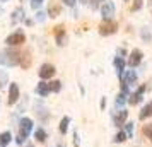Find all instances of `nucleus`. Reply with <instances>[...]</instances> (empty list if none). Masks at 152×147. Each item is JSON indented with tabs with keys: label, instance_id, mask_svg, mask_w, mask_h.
Masks as SVG:
<instances>
[{
	"label": "nucleus",
	"instance_id": "f3484780",
	"mask_svg": "<svg viewBox=\"0 0 152 147\" xmlns=\"http://www.w3.org/2000/svg\"><path fill=\"white\" fill-rule=\"evenodd\" d=\"M115 69H116L118 75L121 77V75H123V72H125V60H123V58H120V56L115 58Z\"/></svg>",
	"mask_w": 152,
	"mask_h": 147
},
{
	"label": "nucleus",
	"instance_id": "2f4dec72",
	"mask_svg": "<svg viewBox=\"0 0 152 147\" xmlns=\"http://www.w3.org/2000/svg\"><path fill=\"white\" fill-rule=\"evenodd\" d=\"M142 36H144L145 41H149V33H147V29H144V31H142Z\"/></svg>",
	"mask_w": 152,
	"mask_h": 147
},
{
	"label": "nucleus",
	"instance_id": "9d476101",
	"mask_svg": "<svg viewBox=\"0 0 152 147\" xmlns=\"http://www.w3.org/2000/svg\"><path fill=\"white\" fill-rule=\"evenodd\" d=\"M142 56H144V53L140 50H133L130 53V58H128V65L130 67H137L138 63L142 62Z\"/></svg>",
	"mask_w": 152,
	"mask_h": 147
},
{
	"label": "nucleus",
	"instance_id": "cd10ccee",
	"mask_svg": "<svg viewBox=\"0 0 152 147\" xmlns=\"http://www.w3.org/2000/svg\"><path fill=\"white\" fill-rule=\"evenodd\" d=\"M133 2H135V4L132 5V10L135 12V10H138V9L142 7V0H133Z\"/></svg>",
	"mask_w": 152,
	"mask_h": 147
},
{
	"label": "nucleus",
	"instance_id": "7ed1b4c3",
	"mask_svg": "<svg viewBox=\"0 0 152 147\" xmlns=\"http://www.w3.org/2000/svg\"><path fill=\"white\" fill-rule=\"evenodd\" d=\"M116 29H118V24L115 21H104L99 24V33L103 36H110V34H115L116 33Z\"/></svg>",
	"mask_w": 152,
	"mask_h": 147
},
{
	"label": "nucleus",
	"instance_id": "0eeeda50",
	"mask_svg": "<svg viewBox=\"0 0 152 147\" xmlns=\"http://www.w3.org/2000/svg\"><path fill=\"white\" fill-rule=\"evenodd\" d=\"M17 99H19V86L14 82V84H10V87H9V99H7V103L12 106V105L17 103Z\"/></svg>",
	"mask_w": 152,
	"mask_h": 147
},
{
	"label": "nucleus",
	"instance_id": "4be33fe9",
	"mask_svg": "<svg viewBox=\"0 0 152 147\" xmlns=\"http://www.w3.org/2000/svg\"><path fill=\"white\" fill-rule=\"evenodd\" d=\"M126 139H128V137H126L125 130H121V132H118L116 135H115V142H116V144H120V142H125Z\"/></svg>",
	"mask_w": 152,
	"mask_h": 147
},
{
	"label": "nucleus",
	"instance_id": "5701e85b",
	"mask_svg": "<svg viewBox=\"0 0 152 147\" xmlns=\"http://www.w3.org/2000/svg\"><path fill=\"white\" fill-rule=\"evenodd\" d=\"M60 89H62V82H58V80L50 82V91H51V92H58Z\"/></svg>",
	"mask_w": 152,
	"mask_h": 147
},
{
	"label": "nucleus",
	"instance_id": "f704fd0d",
	"mask_svg": "<svg viewBox=\"0 0 152 147\" xmlns=\"http://www.w3.org/2000/svg\"><path fill=\"white\" fill-rule=\"evenodd\" d=\"M2 79H4V77H0V87H2V86H4V82H2Z\"/></svg>",
	"mask_w": 152,
	"mask_h": 147
},
{
	"label": "nucleus",
	"instance_id": "412c9836",
	"mask_svg": "<svg viewBox=\"0 0 152 147\" xmlns=\"http://www.w3.org/2000/svg\"><path fill=\"white\" fill-rule=\"evenodd\" d=\"M34 137H36V140H38V142H45V140H46V137H48V133L45 132L43 128H38V130L34 132Z\"/></svg>",
	"mask_w": 152,
	"mask_h": 147
},
{
	"label": "nucleus",
	"instance_id": "a211bd4d",
	"mask_svg": "<svg viewBox=\"0 0 152 147\" xmlns=\"http://www.w3.org/2000/svg\"><path fill=\"white\" fill-rule=\"evenodd\" d=\"M12 140V133L10 132H4L0 133V147H7Z\"/></svg>",
	"mask_w": 152,
	"mask_h": 147
},
{
	"label": "nucleus",
	"instance_id": "c756f323",
	"mask_svg": "<svg viewBox=\"0 0 152 147\" xmlns=\"http://www.w3.org/2000/svg\"><path fill=\"white\" fill-rule=\"evenodd\" d=\"M79 144H80V142H79V133L74 132V147H79Z\"/></svg>",
	"mask_w": 152,
	"mask_h": 147
},
{
	"label": "nucleus",
	"instance_id": "20e7f679",
	"mask_svg": "<svg viewBox=\"0 0 152 147\" xmlns=\"http://www.w3.org/2000/svg\"><path fill=\"white\" fill-rule=\"evenodd\" d=\"M24 41H26V36H24L22 31H15L10 36H7V39H5L9 46H17V45H22Z\"/></svg>",
	"mask_w": 152,
	"mask_h": 147
},
{
	"label": "nucleus",
	"instance_id": "1a4fd4ad",
	"mask_svg": "<svg viewBox=\"0 0 152 147\" xmlns=\"http://www.w3.org/2000/svg\"><path fill=\"white\" fill-rule=\"evenodd\" d=\"M137 82V72L135 70H125V74L121 75V84H135Z\"/></svg>",
	"mask_w": 152,
	"mask_h": 147
},
{
	"label": "nucleus",
	"instance_id": "aec40b11",
	"mask_svg": "<svg viewBox=\"0 0 152 147\" xmlns=\"http://www.w3.org/2000/svg\"><path fill=\"white\" fill-rule=\"evenodd\" d=\"M69 123H70V118L69 116H63L62 121H60V133L65 135V133L69 132Z\"/></svg>",
	"mask_w": 152,
	"mask_h": 147
},
{
	"label": "nucleus",
	"instance_id": "72a5a7b5",
	"mask_svg": "<svg viewBox=\"0 0 152 147\" xmlns=\"http://www.w3.org/2000/svg\"><path fill=\"white\" fill-rule=\"evenodd\" d=\"M104 106H106V99L103 98V99H101V108H104Z\"/></svg>",
	"mask_w": 152,
	"mask_h": 147
},
{
	"label": "nucleus",
	"instance_id": "dca6fc26",
	"mask_svg": "<svg viewBox=\"0 0 152 147\" xmlns=\"http://www.w3.org/2000/svg\"><path fill=\"white\" fill-rule=\"evenodd\" d=\"M126 101H128V92H123V91H121V92L116 96V106L120 108V110H123Z\"/></svg>",
	"mask_w": 152,
	"mask_h": 147
},
{
	"label": "nucleus",
	"instance_id": "423d86ee",
	"mask_svg": "<svg viewBox=\"0 0 152 147\" xmlns=\"http://www.w3.org/2000/svg\"><path fill=\"white\" fill-rule=\"evenodd\" d=\"M126 118H128V111H126L125 108L113 113V123H115L116 127H123L125 121H126Z\"/></svg>",
	"mask_w": 152,
	"mask_h": 147
},
{
	"label": "nucleus",
	"instance_id": "2eb2a0df",
	"mask_svg": "<svg viewBox=\"0 0 152 147\" xmlns=\"http://www.w3.org/2000/svg\"><path fill=\"white\" fill-rule=\"evenodd\" d=\"M19 65H21L22 69H28L29 65H31V55H29V51H24V53H21Z\"/></svg>",
	"mask_w": 152,
	"mask_h": 147
},
{
	"label": "nucleus",
	"instance_id": "6e6552de",
	"mask_svg": "<svg viewBox=\"0 0 152 147\" xmlns=\"http://www.w3.org/2000/svg\"><path fill=\"white\" fill-rule=\"evenodd\" d=\"M101 14H103L104 21H110L111 17L115 15V4L113 2H106L103 5V9H101Z\"/></svg>",
	"mask_w": 152,
	"mask_h": 147
},
{
	"label": "nucleus",
	"instance_id": "ddd939ff",
	"mask_svg": "<svg viewBox=\"0 0 152 147\" xmlns=\"http://www.w3.org/2000/svg\"><path fill=\"white\" fill-rule=\"evenodd\" d=\"M36 92H38V94H39V96H43V98H45V96H48L50 92V82H39V84L36 86Z\"/></svg>",
	"mask_w": 152,
	"mask_h": 147
},
{
	"label": "nucleus",
	"instance_id": "39448f33",
	"mask_svg": "<svg viewBox=\"0 0 152 147\" xmlns=\"http://www.w3.org/2000/svg\"><path fill=\"white\" fill-rule=\"evenodd\" d=\"M55 72H56V69L51 65V63H43L41 67H39V77L45 80V79H51L53 75H55Z\"/></svg>",
	"mask_w": 152,
	"mask_h": 147
},
{
	"label": "nucleus",
	"instance_id": "9b49d317",
	"mask_svg": "<svg viewBox=\"0 0 152 147\" xmlns=\"http://www.w3.org/2000/svg\"><path fill=\"white\" fill-rule=\"evenodd\" d=\"M144 91H145V86H140V89H138V91H135V92H133V94L130 96V99H128V103H130L132 106L138 105V103L142 101V94H144Z\"/></svg>",
	"mask_w": 152,
	"mask_h": 147
},
{
	"label": "nucleus",
	"instance_id": "f03ea898",
	"mask_svg": "<svg viewBox=\"0 0 152 147\" xmlns=\"http://www.w3.org/2000/svg\"><path fill=\"white\" fill-rule=\"evenodd\" d=\"M19 58H21V53H17L14 50H4L0 53V63L7 67H14L15 63H19Z\"/></svg>",
	"mask_w": 152,
	"mask_h": 147
},
{
	"label": "nucleus",
	"instance_id": "4468645a",
	"mask_svg": "<svg viewBox=\"0 0 152 147\" xmlns=\"http://www.w3.org/2000/svg\"><path fill=\"white\" fill-rule=\"evenodd\" d=\"M152 116V103H147V105L142 108V111L138 113V120H147Z\"/></svg>",
	"mask_w": 152,
	"mask_h": 147
},
{
	"label": "nucleus",
	"instance_id": "f8f14e48",
	"mask_svg": "<svg viewBox=\"0 0 152 147\" xmlns=\"http://www.w3.org/2000/svg\"><path fill=\"white\" fill-rule=\"evenodd\" d=\"M53 33H55L56 43H58L60 46H63V45H65V29H63V26H56Z\"/></svg>",
	"mask_w": 152,
	"mask_h": 147
},
{
	"label": "nucleus",
	"instance_id": "b1692460",
	"mask_svg": "<svg viewBox=\"0 0 152 147\" xmlns=\"http://www.w3.org/2000/svg\"><path fill=\"white\" fill-rule=\"evenodd\" d=\"M142 132H144V135L147 137V139H151V142H152V123L151 125H144Z\"/></svg>",
	"mask_w": 152,
	"mask_h": 147
},
{
	"label": "nucleus",
	"instance_id": "a878e982",
	"mask_svg": "<svg viewBox=\"0 0 152 147\" xmlns=\"http://www.w3.org/2000/svg\"><path fill=\"white\" fill-rule=\"evenodd\" d=\"M125 130H126V137H132L133 135V123H125Z\"/></svg>",
	"mask_w": 152,
	"mask_h": 147
},
{
	"label": "nucleus",
	"instance_id": "c85d7f7f",
	"mask_svg": "<svg viewBox=\"0 0 152 147\" xmlns=\"http://www.w3.org/2000/svg\"><path fill=\"white\" fill-rule=\"evenodd\" d=\"M41 4H43V0H31V7L33 9H38Z\"/></svg>",
	"mask_w": 152,
	"mask_h": 147
},
{
	"label": "nucleus",
	"instance_id": "7c9ffc66",
	"mask_svg": "<svg viewBox=\"0 0 152 147\" xmlns=\"http://www.w3.org/2000/svg\"><path fill=\"white\" fill-rule=\"evenodd\" d=\"M63 4H67V5H70V7H72V5H75V0H62Z\"/></svg>",
	"mask_w": 152,
	"mask_h": 147
},
{
	"label": "nucleus",
	"instance_id": "f257e3e1",
	"mask_svg": "<svg viewBox=\"0 0 152 147\" xmlns=\"http://www.w3.org/2000/svg\"><path fill=\"white\" fill-rule=\"evenodd\" d=\"M33 128H34V123H33V120L28 118V116H24V118L19 120V133H17V137H15V144H24L26 139H28L31 132H33Z\"/></svg>",
	"mask_w": 152,
	"mask_h": 147
},
{
	"label": "nucleus",
	"instance_id": "393cba45",
	"mask_svg": "<svg viewBox=\"0 0 152 147\" xmlns=\"http://www.w3.org/2000/svg\"><path fill=\"white\" fill-rule=\"evenodd\" d=\"M22 14H24V10L22 9H17V10H14V14H12V21H21L22 19Z\"/></svg>",
	"mask_w": 152,
	"mask_h": 147
},
{
	"label": "nucleus",
	"instance_id": "bb28decb",
	"mask_svg": "<svg viewBox=\"0 0 152 147\" xmlns=\"http://www.w3.org/2000/svg\"><path fill=\"white\" fill-rule=\"evenodd\" d=\"M96 2H97V0H82V4H86V5H89V7H92V9L97 7Z\"/></svg>",
	"mask_w": 152,
	"mask_h": 147
},
{
	"label": "nucleus",
	"instance_id": "473e14b6",
	"mask_svg": "<svg viewBox=\"0 0 152 147\" xmlns=\"http://www.w3.org/2000/svg\"><path fill=\"white\" fill-rule=\"evenodd\" d=\"M43 19H45V14H41V12H39V14H38V21H43Z\"/></svg>",
	"mask_w": 152,
	"mask_h": 147
},
{
	"label": "nucleus",
	"instance_id": "4c0bfd02",
	"mask_svg": "<svg viewBox=\"0 0 152 147\" xmlns=\"http://www.w3.org/2000/svg\"><path fill=\"white\" fill-rule=\"evenodd\" d=\"M2 2H5V0H2Z\"/></svg>",
	"mask_w": 152,
	"mask_h": 147
},
{
	"label": "nucleus",
	"instance_id": "e433bc0d",
	"mask_svg": "<svg viewBox=\"0 0 152 147\" xmlns=\"http://www.w3.org/2000/svg\"><path fill=\"white\" fill-rule=\"evenodd\" d=\"M26 147H34V146H33V144H28V146H26Z\"/></svg>",
	"mask_w": 152,
	"mask_h": 147
},
{
	"label": "nucleus",
	"instance_id": "58836bf2",
	"mask_svg": "<svg viewBox=\"0 0 152 147\" xmlns=\"http://www.w3.org/2000/svg\"><path fill=\"white\" fill-rule=\"evenodd\" d=\"M125 2H126V0H125Z\"/></svg>",
	"mask_w": 152,
	"mask_h": 147
},
{
	"label": "nucleus",
	"instance_id": "6ab92c4d",
	"mask_svg": "<svg viewBox=\"0 0 152 147\" xmlns=\"http://www.w3.org/2000/svg\"><path fill=\"white\" fill-rule=\"evenodd\" d=\"M60 14V5L56 4V2H51L48 7V15L50 17H56V15Z\"/></svg>",
	"mask_w": 152,
	"mask_h": 147
},
{
	"label": "nucleus",
	"instance_id": "c9c22d12",
	"mask_svg": "<svg viewBox=\"0 0 152 147\" xmlns=\"http://www.w3.org/2000/svg\"><path fill=\"white\" fill-rule=\"evenodd\" d=\"M56 147H65V146H63V144H58V146H56Z\"/></svg>",
	"mask_w": 152,
	"mask_h": 147
}]
</instances>
